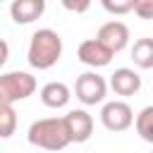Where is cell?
Wrapping results in <instances>:
<instances>
[{
    "mask_svg": "<svg viewBox=\"0 0 153 153\" xmlns=\"http://www.w3.org/2000/svg\"><path fill=\"white\" fill-rule=\"evenodd\" d=\"M62 57V38L55 29H38L31 33L26 60L33 69H50Z\"/></svg>",
    "mask_w": 153,
    "mask_h": 153,
    "instance_id": "obj_1",
    "label": "cell"
},
{
    "mask_svg": "<svg viewBox=\"0 0 153 153\" xmlns=\"http://www.w3.org/2000/svg\"><path fill=\"white\" fill-rule=\"evenodd\" d=\"M26 139H29L31 146H38L43 151H55V153L72 143L65 117H43V120L31 122V127L26 131Z\"/></svg>",
    "mask_w": 153,
    "mask_h": 153,
    "instance_id": "obj_2",
    "label": "cell"
},
{
    "mask_svg": "<svg viewBox=\"0 0 153 153\" xmlns=\"http://www.w3.org/2000/svg\"><path fill=\"white\" fill-rule=\"evenodd\" d=\"M36 76L29 72H5L0 76V103H17L26 100L36 91Z\"/></svg>",
    "mask_w": 153,
    "mask_h": 153,
    "instance_id": "obj_3",
    "label": "cell"
},
{
    "mask_svg": "<svg viewBox=\"0 0 153 153\" xmlns=\"http://www.w3.org/2000/svg\"><path fill=\"white\" fill-rule=\"evenodd\" d=\"M74 93L84 105H98L108 96V81L98 72H84L74 81Z\"/></svg>",
    "mask_w": 153,
    "mask_h": 153,
    "instance_id": "obj_4",
    "label": "cell"
},
{
    "mask_svg": "<svg viewBox=\"0 0 153 153\" xmlns=\"http://www.w3.org/2000/svg\"><path fill=\"white\" fill-rule=\"evenodd\" d=\"M134 110L127 100H108L100 108V122L110 131H127L134 124Z\"/></svg>",
    "mask_w": 153,
    "mask_h": 153,
    "instance_id": "obj_5",
    "label": "cell"
},
{
    "mask_svg": "<svg viewBox=\"0 0 153 153\" xmlns=\"http://www.w3.org/2000/svg\"><path fill=\"white\" fill-rule=\"evenodd\" d=\"M96 38L105 48H110L112 53H120V50H124L129 45V26L124 22H120V19H110L98 29Z\"/></svg>",
    "mask_w": 153,
    "mask_h": 153,
    "instance_id": "obj_6",
    "label": "cell"
},
{
    "mask_svg": "<svg viewBox=\"0 0 153 153\" xmlns=\"http://www.w3.org/2000/svg\"><path fill=\"white\" fill-rule=\"evenodd\" d=\"M112 55H115V53H112L110 48H105L98 38H86V41H81L79 48H76L79 62H84V65H88V67H93V69L110 65Z\"/></svg>",
    "mask_w": 153,
    "mask_h": 153,
    "instance_id": "obj_7",
    "label": "cell"
},
{
    "mask_svg": "<svg viewBox=\"0 0 153 153\" xmlns=\"http://www.w3.org/2000/svg\"><path fill=\"white\" fill-rule=\"evenodd\" d=\"M65 124L72 136V143H84L93 134V117L86 110H69L65 115Z\"/></svg>",
    "mask_w": 153,
    "mask_h": 153,
    "instance_id": "obj_8",
    "label": "cell"
},
{
    "mask_svg": "<svg viewBox=\"0 0 153 153\" xmlns=\"http://www.w3.org/2000/svg\"><path fill=\"white\" fill-rule=\"evenodd\" d=\"M110 88H112L117 96L129 98V96L139 93V88H141V76H139V72H134L131 67H120V69H115V72L110 74Z\"/></svg>",
    "mask_w": 153,
    "mask_h": 153,
    "instance_id": "obj_9",
    "label": "cell"
},
{
    "mask_svg": "<svg viewBox=\"0 0 153 153\" xmlns=\"http://www.w3.org/2000/svg\"><path fill=\"white\" fill-rule=\"evenodd\" d=\"M45 12L43 0H14L10 5V14L17 24H31Z\"/></svg>",
    "mask_w": 153,
    "mask_h": 153,
    "instance_id": "obj_10",
    "label": "cell"
},
{
    "mask_svg": "<svg viewBox=\"0 0 153 153\" xmlns=\"http://www.w3.org/2000/svg\"><path fill=\"white\" fill-rule=\"evenodd\" d=\"M69 98H72V91H69V86L67 84H62V81H48L43 88H41V103L45 105V108H65L67 103H69Z\"/></svg>",
    "mask_w": 153,
    "mask_h": 153,
    "instance_id": "obj_11",
    "label": "cell"
},
{
    "mask_svg": "<svg viewBox=\"0 0 153 153\" xmlns=\"http://www.w3.org/2000/svg\"><path fill=\"white\" fill-rule=\"evenodd\" d=\"M131 60L141 69H153V38H139L131 45Z\"/></svg>",
    "mask_w": 153,
    "mask_h": 153,
    "instance_id": "obj_12",
    "label": "cell"
},
{
    "mask_svg": "<svg viewBox=\"0 0 153 153\" xmlns=\"http://www.w3.org/2000/svg\"><path fill=\"white\" fill-rule=\"evenodd\" d=\"M134 127H136V134H139L146 143L153 146V105H146V108L136 115Z\"/></svg>",
    "mask_w": 153,
    "mask_h": 153,
    "instance_id": "obj_13",
    "label": "cell"
},
{
    "mask_svg": "<svg viewBox=\"0 0 153 153\" xmlns=\"http://www.w3.org/2000/svg\"><path fill=\"white\" fill-rule=\"evenodd\" d=\"M17 127V112L10 103H0V136L10 139Z\"/></svg>",
    "mask_w": 153,
    "mask_h": 153,
    "instance_id": "obj_14",
    "label": "cell"
},
{
    "mask_svg": "<svg viewBox=\"0 0 153 153\" xmlns=\"http://www.w3.org/2000/svg\"><path fill=\"white\" fill-rule=\"evenodd\" d=\"M134 2L136 0H103V10L110 12V14H127V12H134Z\"/></svg>",
    "mask_w": 153,
    "mask_h": 153,
    "instance_id": "obj_15",
    "label": "cell"
},
{
    "mask_svg": "<svg viewBox=\"0 0 153 153\" xmlns=\"http://www.w3.org/2000/svg\"><path fill=\"white\" fill-rule=\"evenodd\" d=\"M134 14L139 19H153V0H136L134 2Z\"/></svg>",
    "mask_w": 153,
    "mask_h": 153,
    "instance_id": "obj_16",
    "label": "cell"
},
{
    "mask_svg": "<svg viewBox=\"0 0 153 153\" xmlns=\"http://www.w3.org/2000/svg\"><path fill=\"white\" fill-rule=\"evenodd\" d=\"M62 7H65V10H69V12H86V10L91 7V2H88V0H84V2H72V0H62Z\"/></svg>",
    "mask_w": 153,
    "mask_h": 153,
    "instance_id": "obj_17",
    "label": "cell"
},
{
    "mask_svg": "<svg viewBox=\"0 0 153 153\" xmlns=\"http://www.w3.org/2000/svg\"><path fill=\"white\" fill-rule=\"evenodd\" d=\"M0 48H2V55H0V65H5V62H7V53H10V48H7V41H0Z\"/></svg>",
    "mask_w": 153,
    "mask_h": 153,
    "instance_id": "obj_18",
    "label": "cell"
},
{
    "mask_svg": "<svg viewBox=\"0 0 153 153\" xmlns=\"http://www.w3.org/2000/svg\"><path fill=\"white\" fill-rule=\"evenodd\" d=\"M151 153H153V151H151Z\"/></svg>",
    "mask_w": 153,
    "mask_h": 153,
    "instance_id": "obj_19",
    "label": "cell"
}]
</instances>
